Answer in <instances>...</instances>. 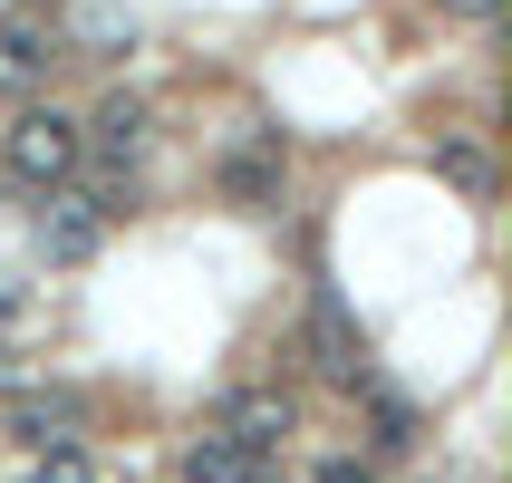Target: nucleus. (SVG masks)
Listing matches in <instances>:
<instances>
[{
	"mask_svg": "<svg viewBox=\"0 0 512 483\" xmlns=\"http://www.w3.org/2000/svg\"><path fill=\"white\" fill-rule=\"evenodd\" d=\"M107 203H97V184H39V213H29V242L58 261V271H78V261L107 252Z\"/></svg>",
	"mask_w": 512,
	"mask_h": 483,
	"instance_id": "1",
	"label": "nucleus"
},
{
	"mask_svg": "<svg viewBox=\"0 0 512 483\" xmlns=\"http://www.w3.org/2000/svg\"><path fill=\"white\" fill-rule=\"evenodd\" d=\"M78 155H87V136H78V116H58V107H20L0 126V165L20 174L29 194H39V184H68Z\"/></svg>",
	"mask_w": 512,
	"mask_h": 483,
	"instance_id": "2",
	"label": "nucleus"
},
{
	"mask_svg": "<svg viewBox=\"0 0 512 483\" xmlns=\"http://www.w3.org/2000/svg\"><path fill=\"white\" fill-rule=\"evenodd\" d=\"M213 426H223L242 455H261V464H271V455L290 445V397H281V387H232V397L213 406Z\"/></svg>",
	"mask_w": 512,
	"mask_h": 483,
	"instance_id": "3",
	"label": "nucleus"
},
{
	"mask_svg": "<svg viewBox=\"0 0 512 483\" xmlns=\"http://www.w3.org/2000/svg\"><path fill=\"white\" fill-rule=\"evenodd\" d=\"M310 348H319V368L339 377V387H368V329H358V319H348V300L339 290H319V310H310Z\"/></svg>",
	"mask_w": 512,
	"mask_h": 483,
	"instance_id": "4",
	"label": "nucleus"
},
{
	"mask_svg": "<svg viewBox=\"0 0 512 483\" xmlns=\"http://www.w3.org/2000/svg\"><path fill=\"white\" fill-rule=\"evenodd\" d=\"M49 58H58L49 20H39V10H10V20H0V97H29V87L49 78Z\"/></svg>",
	"mask_w": 512,
	"mask_h": 483,
	"instance_id": "5",
	"label": "nucleus"
},
{
	"mask_svg": "<svg viewBox=\"0 0 512 483\" xmlns=\"http://www.w3.org/2000/svg\"><path fill=\"white\" fill-rule=\"evenodd\" d=\"M223 203L232 213H281V136H252L242 155H223Z\"/></svg>",
	"mask_w": 512,
	"mask_h": 483,
	"instance_id": "6",
	"label": "nucleus"
},
{
	"mask_svg": "<svg viewBox=\"0 0 512 483\" xmlns=\"http://www.w3.org/2000/svg\"><path fill=\"white\" fill-rule=\"evenodd\" d=\"M78 136L97 145L107 165H136V155H145V136H155V107H145V97H126V87H116V97H97V116H87Z\"/></svg>",
	"mask_w": 512,
	"mask_h": 483,
	"instance_id": "7",
	"label": "nucleus"
},
{
	"mask_svg": "<svg viewBox=\"0 0 512 483\" xmlns=\"http://www.w3.org/2000/svg\"><path fill=\"white\" fill-rule=\"evenodd\" d=\"M78 426H87V416H78L68 387H20V406H10V435H20L29 455H39V445H68Z\"/></svg>",
	"mask_w": 512,
	"mask_h": 483,
	"instance_id": "8",
	"label": "nucleus"
},
{
	"mask_svg": "<svg viewBox=\"0 0 512 483\" xmlns=\"http://www.w3.org/2000/svg\"><path fill=\"white\" fill-rule=\"evenodd\" d=\"M184 483H271V464H261V455H242L223 426H203L194 445H184Z\"/></svg>",
	"mask_w": 512,
	"mask_h": 483,
	"instance_id": "9",
	"label": "nucleus"
},
{
	"mask_svg": "<svg viewBox=\"0 0 512 483\" xmlns=\"http://www.w3.org/2000/svg\"><path fill=\"white\" fill-rule=\"evenodd\" d=\"M435 174H445L464 203H493V155L474 136H445V145H435Z\"/></svg>",
	"mask_w": 512,
	"mask_h": 483,
	"instance_id": "10",
	"label": "nucleus"
},
{
	"mask_svg": "<svg viewBox=\"0 0 512 483\" xmlns=\"http://www.w3.org/2000/svg\"><path fill=\"white\" fill-rule=\"evenodd\" d=\"M29 483H97V464H87V445L68 435V445H39V455H29Z\"/></svg>",
	"mask_w": 512,
	"mask_h": 483,
	"instance_id": "11",
	"label": "nucleus"
},
{
	"mask_svg": "<svg viewBox=\"0 0 512 483\" xmlns=\"http://www.w3.org/2000/svg\"><path fill=\"white\" fill-rule=\"evenodd\" d=\"M136 49V20H116V10H87V58H116Z\"/></svg>",
	"mask_w": 512,
	"mask_h": 483,
	"instance_id": "12",
	"label": "nucleus"
},
{
	"mask_svg": "<svg viewBox=\"0 0 512 483\" xmlns=\"http://www.w3.org/2000/svg\"><path fill=\"white\" fill-rule=\"evenodd\" d=\"M377 445H387V455L416 445V406H406V397H377Z\"/></svg>",
	"mask_w": 512,
	"mask_h": 483,
	"instance_id": "13",
	"label": "nucleus"
},
{
	"mask_svg": "<svg viewBox=\"0 0 512 483\" xmlns=\"http://www.w3.org/2000/svg\"><path fill=\"white\" fill-rule=\"evenodd\" d=\"M319 483H377V474H368V464H348V455H339V464H319Z\"/></svg>",
	"mask_w": 512,
	"mask_h": 483,
	"instance_id": "14",
	"label": "nucleus"
},
{
	"mask_svg": "<svg viewBox=\"0 0 512 483\" xmlns=\"http://www.w3.org/2000/svg\"><path fill=\"white\" fill-rule=\"evenodd\" d=\"M445 10H455V20H493V10H503V0H445Z\"/></svg>",
	"mask_w": 512,
	"mask_h": 483,
	"instance_id": "15",
	"label": "nucleus"
}]
</instances>
